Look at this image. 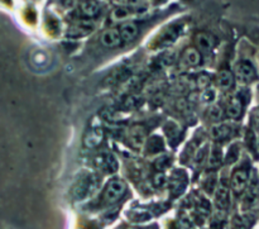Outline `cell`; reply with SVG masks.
<instances>
[{"mask_svg": "<svg viewBox=\"0 0 259 229\" xmlns=\"http://www.w3.org/2000/svg\"><path fill=\"white\" fill-rule=\"evenodd\" d=\"M97 184H99V180H97V178L95 175L85 176L73 187V196L78 200L84 199V198H86V196H89L90 194H93L94 191L96 190Z\"/></svg>", "mask_w": 259, "mask_h": 229, "instance_id": "6da1fadb", "label": "cell"}, {"mask_svg": "<svg viewBox=\"0 0 259 229\" xmlns=\"http://www.w3.org/2000/svg\"><path fill=\"white\" fill-rule=\"evenodd\" d=\"M121 38L120 34H119V30L118 29H108L105 30L103 34H101V43H103L105 47H117V46L120 45Z\"/></svg>", "mask_w": 259, "mask_h": 229, "instance_id": "9c48e42d", "label": "cell"}, {"mask_svg": "<svg viewBox=\"0 0 259 229\" xmlns=\"http://www.w3.org/2000/svg\"><path fill=\"white\" fill-rule=\"evenodd\" d=\"M129 15V10L125 9V8H117L115 10H113L112 13V18L114 21H124Z\"/></svg>", "mask_w": 259, "mask_h": 229, "instance_id": "d6986e66", "label": "cell"}, {"mask_svg": "<svg viewBox=\"0 0 259 229\" xmlns=\"http://www.w3.org/2000/svg\"><path fill=\"white\" fill-rule=\"evenodd\" d=\"M211 134L215 139H224L230 134V128L225 124H216L211 129Z\"/></svg>", "mask_w": 259, "mask_h": 229, "instance_id": "2e32d148", "label": "cell"}, {"mask_svg": "<svg viewBox=\"0 0 259 229\" xmlns=\"http://www.w3.org/2000/svg\"><path fill=\"white\" fill-rule=\"evenodd\" d=\"M119 34H120L121 41L132 42L133 39L138 36V25L136 23H133V22H125L124 25H120Z\"/></svg>", "mask_w": 259, "mask_h": 229, "instance_id": "ba28073f", "label": "cell"}, {"mask_svg": "<svg viewBox=\"0 0 259 229\" xmlns=\"http://www.w3.org/2000/svg\"><path fill=\"white\" fill-rule=\"evenodd\" d=\"M215 202H216L219 209L228 208V205H229V190H228V187H217L216 193H215Z\"/></svg>", "mask_w": 259, "mask_h": 229, "instance_id": "7c38bea8", "label": "cell"}, {"mask_svg": "<svg viewBox=\"0 0 259 229\" xmlns=\"http://www.w3.org/2000/svg\"><path fill=\"white\" fill-rule=\"evenodd\" d=\"M217 82H219V86H220L223 90H228L233 86V82H234V76L230 71L228 70H223L219 73V77H217Z\"/></svg>", "mask_w": 259, "mask_h": 229, "instance_id": "9a60e30c", "label": "cell"}, {"mask_svg": "<svg viewBox=\"0 0 259 229\" xmlns=\"http://www.w3.org/2000/svg\"><path fill=\"white\" fill-rule=\"evenodd\" d=\"M99 8L100 5L97 1H85V3L81 4V10L88 17H94L99 12Z\"/></svg>", "mask_w": 259, "mask_h": 229, "instance_id": "e0dca14e", "label": "cell"}, {"mask_svg": "<svg viewBox=\"0 0 259 229\" xmlns=\"http://www.w3.org/2000/svg\"><path fill=\"white\" fill-rule=\"evenodd\" d=\"M128 139H129L130 145L136 148H142L145 142V132L144 128L141 126H136V127L130 128L129 133H128Z\"/></svg>", "mask_w": 259, "mask_h": 229, "instance_id": "52a82bcc", "label": "cell"}, {"mask_svg": "<svg viewBox=\"0 0 259 229\" xmlns=\"http://www.w3.org/2000/svg\"><path fill=\"white\" fill-rule=\"evenodd\" d=\"M215 99V91L212 89H206L205 93L202 94V102H212Z\"/></svg>", "mask_w": 259, "mask_h": 229, "instance_id": "603a6c76", "label": "cell"}, {"mask_svg": "<svg viewBox=\"0 0 259 229\" xmlns=\"http://www.w3.org/2000/svg\"><path fill=\"white\" fill-rule=\"evenodd\" d=\"M168 165V157L167 156H161L158 160L156 161V167L158 170H165Z\"/></svg>", "mask_w": 259, "mask_h": 229, "instance_id": "cb8c5ba5", "label": "cell"}, {"mask_svg": "<svg viewBox=\"0 0 259 229\" xmlns=\"http://www.w3.org/2000/svg\"><path fill=\"white\" fill-rule=\"evenodd\" d=\"M195 43L197 46V49L200 51L205 52V53H209L212 49V41H211L210 37L205 33H199L196 34L195 37Z\"/></svg>", "mask_w": 259, "mask_h": 229, "instance_id": "4fadbf2b", "label": "cell"}, {"mask_svg": "<svg viewBox=\"0 0 259 229\" xmlns=\"http://www.w3.org/2000/svg\"><path fill=\"white\" fill-rule=\"evenodd\" d=\"M209 117L212 119V121H219L223 117V110L219 105H211L210 109H209Z\"/></svg>", "mask_w": 259, "mask_h": 229, "instance_id": "44dd1931", "label": "cell"}, {"mask_svg": "<svg viewBox=\"0 0 259 229\" xmlns=\"http://www.w3.org/2000/svg\"><path fill=\"white\" fill-rule=\"evenodd\" d=\"M236 76L240 81L243 82H250L253 81L254 78L257 77V71L253 67V65L250 62H240V64L236 66Z\"/></svg>", "mask_w": 259, "mask_h": 229, "instance_id": "277c9868", "label": "cell"}, {"mask_svg": "<svg viewBox=\"0 0 259 229\" xmlns=\"http://www.w3.org/2000/svg\"><path fill=\"white\" fill-rule=\"evenodd\" d=\"M221 163V151L219 147H214L211 150L210 156H209V166L210 167H216Z\"/></svg>", "mask_w": 259, "mask_h": 229, "instance_id": "ac0fdd59", "label": "cell"}, {"mask_svg": "<svg viewBox=\"0 0 259 229\" xmlns=\"http://www.w3.org/2000/svg\"><path fill=\"white\" fill-rule=\"evenodd\" d=\"M258 194H259L258 178H257V176H253V178L250 180L249 189H248L247 191V195H245L244 205H247V206H252V205L257 202V199H258Z\"/></svg>", "mask_w": 259, "mask_h": 229, "instance_id": "8fae6325", "label": "cell"}, {"mask_svg": "<svg viewBox=\"0 0 259 229\" xmlns=\"http://www.w3.org/2000/svg\"><path fill=\"white\" fill-rule=\"evenodd\" d=\"M91 25H88V22H81V23H78L77 25H75V27H72V29H71V32L72 33H82V34H86L89 33L91 30Z\"/></svg>", "mask_w": 259, "mask_h": 229, "instance_id": "ffe728a7", "label": "cell"}, {"mask_svg": "<svg viewBox=\"0 0 259 229\" xmlns=\"http://www.w3.org/2000/svg\"><path fill=\"white\" fill-rule=\"evenodd\" d=\"M166 181H167L166 176L163 175L162 172H160V174H156V175H154V178H153V184L156 185L157 187L163 186V185L166 184Z\"/></svg>", "mask_w": 259, "mask_h": 229, "instance_id": "7402d4cb", "label": "cell"}, {"mask_svg": "<svg viewBox=\"0 0 259 229\" xmlns=\"http://www.w3.org/2000/svg\"><path fill=\"white\" fill-rule=\"evenodd\" d=\"M94 163L97 169L104 172H109V174H113L118 170V162L115 160V157L112 153H108V152L96 154V157L94 158Z\"/></svg>", "mask_w": 259, "mask_h": 229, "instance_id": "3957f363", "label": "cell"}, {"mask_svg": "<svg viewBox=\"0 0 259 229\" xmlns=\"http://www.w3.org/2000/svg\"><path fill=\"white\" fill-rule=\"evenodd\" d=\"M248 182V171L245 169H239L234 172L232 178V189L236 194L244 190Z\"/></svg>", "mask_w": 259, "mask_h": 229, "instance_id": "8992f818", "label": "cell"}, {"mask_svg": "<svg viewBox=\"0 0 259 229\" xmlns=\"http://www.w3.org/2000/svg\"><path fill=\"white\" fill-rule=\"evenodd\" d=\"M182 62L188 67L197 66L201 62V54H200L199 50L192 49V47L187 49L182 54Z\"/></svg>", "mask_w": 259, "mask_h": 229, "instance_id": "30bf717a", "label": "cell"}, {"mask_svg": "<svg viewBox=\"0 0 259 229\" xmlns=\"http://www.w3.org/2000/svg\"><path fill=\"white\" fill-rule=\"evenodd\" d=\"M104 138V132L100 127H94L86 133V136L84 138L85 147L88 148H95L103 142Z\"/></svg>", "mask_w": 259, "mask_h": 229, "instance_id": "5b68a950", "label": "cell"}, {"mask_svg": "<svg viewBox=\"0 0 259 229\" xmlns=\"http://www.w3.org/2000/svg\"><path fill=\"white\" fill-rule=\"evenodd\" d=\"M241 110H243V102H241L240 98H233L232 102H229V106H228V115L233 119H236L240 117Z\"/></svg>", "mask_w": 259, "mask_h": 229, "instance_id": "5bb4252c", "label": "cell"}, {"mask_svg": "<svg viewBox=\"0 0 259 229\" xmlns=\"http://www.w3.org/2000/svg\"><path fill=\"white\" fill-rule=\"evenodd\" d=\"M209 84V77L206 75H201L197 78V86L199 88H205L206 85Z\"/></svg>", "mask_w": 259, "mask_h": 229, "instance_id": "484cf974", "label": "cell"}, {"mask_svg": "<svg viewBox=\"0 0 259 229\" xmlns=\"http://www.w3.org/2000/svg\"><path fill=\"white\" fill-rule=\"evenodd\" d=\"M139 102H141V100H139L136 95H130V97H128L127 100H125L127 106H130V108H136V106L141 105Z\"/></svg>", "mask_w": 259, "mask_h": 229, "instance_id": "d4e9b609", "label": "cell"}, {"mask_svg": "<svg viewBox=\"0 0 259 229\" xmlns=\"http://www.w3.org/2000/svg\"><path fill=\"white\" fill-rule=\"evenodd\" d=\"M127 191V185L123 180H119V178H115L112 180L106 186L105 194H104V199L108 204H113V203L118 202L120 199L121 196L125 194Z\"/></svg>", "mask_w": 259, "mask_h": 229, "instance_id": "7a4b0ae2", "label": "cell"}]
</instances>
